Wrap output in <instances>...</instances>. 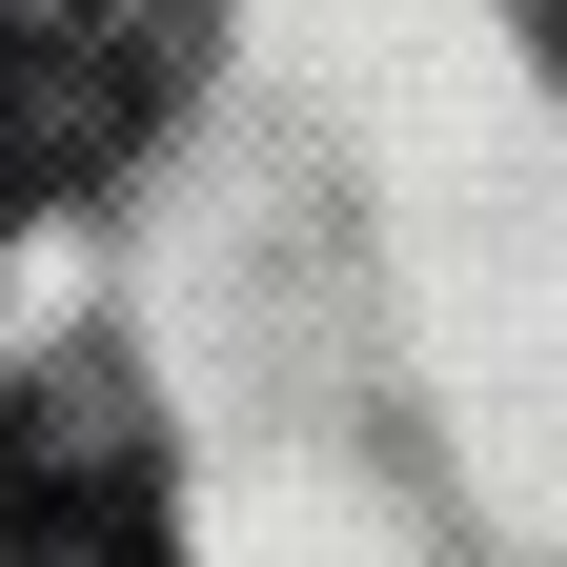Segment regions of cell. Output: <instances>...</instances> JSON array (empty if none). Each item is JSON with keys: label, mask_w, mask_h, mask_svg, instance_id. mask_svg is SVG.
<instances>
[{"label": "cell", "mask_w": 567, "mask_h": 567, "mask_svg": "<svg viewBox=\"0 0 567 567\" xmlns=\"http://www.w3.org/2000/svg\"><path fill=\"white\" fill-rule=\"evenodd\" d=\"M183 61V0H0V224L102 183Z\"/></svg>", "instance_id": "6da1fadb"}, {"label": "cell", "mask_w": 567, "mask_h": 567, "mask_svg": "<svg viewBox=\"0 0 567 567\" xmlns=\"http://www.w3.org/2000/svg\"><path fill=\"white\" fill-rule=\"evenodd\" d=\"M0 567H183L142 446L61 385H0Z\"/></svg>", "instance_id": "7a4b0ae2"}, {"label": "cell", "mask_w": 567, "mask_h": 567, "mask_svg": "<svg viewBox=\"0 0 567 567\" xmlns=\"http://www.w3.org/2000/svg\"><path fill=\"white\" fill-rule=\"evenodd\" d=\"M527 21H547V41H567V0H527Z\"/></svg>", "instance_id": "3957f363"}]
</instances>
